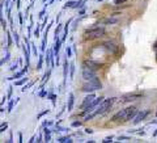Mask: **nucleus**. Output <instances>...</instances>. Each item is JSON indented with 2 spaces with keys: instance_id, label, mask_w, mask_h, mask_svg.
I'll return each instance as SVG.
<instances>
[{
  "instance_id": "nucleus-10",
  "label": "nucleus",
  "mask_w": 157,
  "mask_h": 143,
  "mask_svg": "<svg viewBox=\"0 0 157 143\" xmlns=\"http://www.w3.org/2000/svg\"><path fill=\"white\" fill-rule=\"evenodd\" d=\"M143 95L140 93H131V95H126V96L123 97V103H128V101H135V100H139V99H142Z\"/></svg>"
},
{
  "instance_id": "nucleus-32",
  "label": "nucleus",
  "mask_w": 157,
  "mask_h": 143,
  "mask_svg": "<svg viewBox=\"0 0 157 143\" xmlns=\"http://www.w3.org/2000/svg\"><path fill=\"white\" fill-rule=\"evenodd\" d=\"M111 140H113V137H108V138H105V139L102 140V142L106 143V142H111Z\"/></svg>"
},
{
  "instance_id": "nucleus-40",
  "label": "nucleus",
  "mask_w": 157,
  "mask_h": 143,
  "mask_svg": "<svg viewBox=\"0 0 157 143\" xmlns=\"http://www.w3.org/2000/svg\"><path fill=\"white\" fill-rule=\"evenodd\" d=\"M15 68H17V63H13L12 67H11V70H15Z\"/></svg>"
},
{
  "instance_id": "nucleus-17",
  "label": "nucleus",
  "mask_w": 157,
  "mask_h": 143,
  "mask_svg": "<svg viewBox=\"0 0 157 143\" xmlns=\"http://www.w3.org/2000/svg\"><path fill=\"white\" fill-rule=\"evenodd\" d=\"M58 142H60V143H71L72 142V139L69 137H62V138H58Z\"/></svg>"
},
{
  "instance_id": "nucleus-18",
  "label": "nucleus",
  "mask_w": 157,
  "mask_h": 143,
  "mask_svg": "<svg viewBox=\"0 0 157 143\" xmlns=\"http://www.w3.org/2000/svg\"><path fill=\"white\" fill-rule=\"evenodd\" d=\"M76 5H77L76 1H68L64 5V8H76Z\"/></svg>"
},
{
  "instance_id": "nucleus-6",
  "label": "nucleus",
  "mask_w": 157,
  "mask_h": 143,
  "mask_svg": "<svg viewBox=\"0 0 157 143\" xmlns=\"http://www.w3.org/2000/svg\"><path fill=\"white\" fill-rule=\"evenodd\" d=\"M101 46L110 54H117V51H118V46L114 44V42H111V41H106V42H104Z\"/></svg>"
},
{
  "instance_id": "nucleus-27",
  "label": "nucleus",
  "mask_w": 157,
  "mask_h": 143,
  "mask_svg": "<svg viewBox=\"0 0 157 143\" xmlns=\"http://www.w3.org/2000/svg\"><path fill=\"white\" fill-rule=\"evenodd\" d=\"M33 84H34V81H31V83H29V84H28V85H25V87H24V88H22V91H26V89H28V88H30V87H31V85H33Z\"/></svg>"
},
{
  "instance_id": "nucleus-30",
  "label": "nucleus",
  "mask_w": 157,
  "mask_h": 143,
  "mask_svg": "<svg viewBox=\"0 0 157 143\" xmlns=\"http://www.w3.org/2000/svg\"><path fill=\"white\" fill-rule=\"evenodd\" d=\"M55 99H56L55 95H50V100L52 101V104H54V105H55Z\"/></svg>"
},
{
  "instance_id": "nucleus-19",
  "label": "nucleus",
  "mask_w": 157,
  "mask_h": 143,
  "mask_svg": "<svg viewBox=\"0 0 157 143\" xmlns=\"http://www.w3.org/2000/svg\"><path fill=\"white\" fill-rule=\"evenodd\" d=\"M13 38H15L16 45L19 46V45H20V41H19V34H17V32H15V30H13Z\"/></svg>"
},
{
  "instance_id": "nucleus-1",
  "label": "nucleus",
  "mask_w": 157,
  "mask_h": 143,
  "mask_svg": "<svg viewBox=\"0 0 157 143\" xmlns=\"http://www.w3.org/2000/svg\"><path fill=\"white\" fill-rule=\"evenodd\" d=\"M136 113H138V109H136L135 106H127V108L120 109L119 112L115 113V114L111 117V121L118 122V124H120V122H127V121H130V120H134Z\"/></svg>"
},
{
  "instance_id": "nucleus-39",
  "label": "nucleus",
  "mask_w": 157,
  "mask_h": 143,
  "mask_svg": "<svg viewBox=\"0 0 157 143\" xmlns=\"http://www.w3.org/2000/svg\"><path fill=\"white\" fill-rule=\"evenodd\" d=\"M85 133H88V134H92V133H93V130H92V129H85Z\"/></svg>"
},
{
  "instance_id": "nucleus-44",
  "label": "nucleus",
  "mask_w": 157,
  "mask_h": 143,
  "mask_svg": "<svg viewBox=\"0 0 157 143\" xmlns=\"http://www.w3.org/2000/svg\"><path fill=\"white\" fill-rule=\"evenodd\" d=\"M156 117H157V110H156Z\"/></svg>"
},
{
  "instance_id": "nucleus-7",
  "label": "nucleus",
  "mask_w": 157,
  "mask_h": 143,
  "mask_svg": "<svg viewBox=\"0 0 157 143\" xmlns=\"http://www.w3.org/2000/svg\"><path fill=\"white\" fill-rule=\"evenodd\" d=\"M83 79L85 81H92L94 79H97V75L93 70H89V68H83Z\"/></svg>"
},
{
  "instance_id": "nucleus-21",
  "label": "nucleus",
  "mask_w": 157,
  "mask_h": 143,
  "mask_svg": "<svg viewBox=\"0 0 157 143\" xmlns=\"http://www.w3.org/2000/svg\"><path fill=\"white\" fill-rule=\"evenodd\" d=\"M38 58H39V60H38V67H37V68L41 70V68H42V63H43V55H39Z\"/></svg>"
},
{
  "instance_id": "nucleus-4",
  "label": "nucleus",
  "mask_w": 157,
  "mask_h": 143,
  "mask_svg": "<svg viewBox=\"0 0 157 143\" xmlns=\"http://www.w3.org/2000/svg\"><path fill=\"white\" fill-rule=\"evenodd\" d=\"M104 100H105V97H102V96L96 97V99H94V101H93V103L90 104V105L85 109V110H83V114L85 115V114H89V113L94 112V109H97V106H98L100 104H101L102 101H104Z\"/></svg>"
},
{
  "instance_id": "nucleus-15",
  "label": "nucleus",
  "mask_w": 157,
  "mask_h": 143,
  "mask_svg": "<svg viewBox=\"0 0 157 143\" xmlns=\"http://www.w3.org/2000/svg\"><path fill=\"white\" fill-rule=\"evenodd\" d=\"M51 140V130L50 129H45V142H50Z\"/></svg>"
},
{
  "instance_id": "nucleus-20",
  "label": "nucleus",
  "mask_w": 157,
  "mask_h": 143,
  "mask_svg": "<svg viewBox=\"0 0 157 143\" xmlns=\"http://www.w3.org/2000/svg\"><path fill=\"white\" fill-rule=\"evenodd\" d=\"M50 66H51V68L54 67V53H52V50H50Z\"/></svg>"
},
{
  "instance_id": "nucleus-5",
  "label": "nucleus",
  "mask_w": 157,
  "mask_h": 143,
  "mask_svg": "<svg viewBox=\"0 0 157 143\" xmlns=\"http://www.w3.org/2000/svg\"><path fill=\"white\" fill-rule=\"evenodd\" d=\"M101 66H102V63H98L92 59H86V60H84V63H83V68H89V70L96 71V70L101 68Z\"/></svg>"
},
{
  "instance_id": "nucleus-22",
  "label": "nucleus",
  "mask_w": 157,
  "mask_h": 143,
  "mask_svg": "<svg viewBox=\"0 0 157 143\" xmlns=\"http://www.w3.org/2000/svg\"><path fill=\"white\" fill-rule=\"evenodd\" d=\"M127 0H114V4L115 5H120V4H123V3H126Z\"/></svg>"
},
{
  "instance_id": "nucleus-2",
  "label": "nucleus",
  "mask_w": 157,
  "mask_h": 143,
  "mask_svg": "<svg viewBox=\"0 0 157 143\" xmlns=\"http://www.w3.org/2000/svg\"><path fill=\"white\" fill-rule=\"evenodd\" d=\"M101 88H102V84H101V81H100V79L97 78L92 81H86L83 85L81 91L86 92V93H92V92H94V91H97V89H101Z\"/></svg>"
},
{
  "instance_id": "nucleus-42",
  "label": "nucleus",
  "mask_w": 157,
  "mask_h": 143,
  "mask_svg": "<svg viewBox=\"0 0 157 143\" xmlns=\"http://www.w3.org/2000/svg\"><path fill=\"white\" fill-rule=\"evenodd\" d=\"M11 95H12V87H11L9 91H8V97H11Z\"/></svg>"
},
{
  "instance_id": "nucleus-9",
  "label": "nucleus",
  "mask_w": 157,
  "mask_h": 143,
  "mask_svg": "<svg viewBox=\"0 0 157 143\" xmlns=\"http://www.w3.org/2000/svg\"><path fill=\"white\" fill-rule=\"evenodd\" d=\"M94 99H96L94 95H93V93H89L88 96L85 97V99H84L83 103H81V109H83V110H85V109L88 108V106H89L90 104L93 103V101H94Z\"/></svg>"
},
{
  "instance_id": "nucleus-11",
  "label": "nucleus",
  "mask_w": 157,
  "mask_h": 143,
  "mask_svg": "<svg viewBox=\"0 0 157 143\" xmlns=\"http://www.w3.org/2000/svg\"><path fill=\"white\" fill-rule=\"evenodd\" d=\"M26 70H28V66H25V68L24 70H21V71H19L17 72V74H15L12 76V78H8V80H15V79H19L20 76H22V75L25 74V72H26Z\"/></svg>"
},
{
  "instance_id": "nucleus-29",
  "label": "nucleus",
  "mask_w": 157,
  "mask_h": 143,
  "mask_svg": "<svg viewBox=\"0 0 157 143\" xmlns=\"http://www.w3.org/2000/svg\"><path fill=\"white\" fill-rule=\"evenodd\" d=\"M34 36H35V37H39V26H37V29L34 30Z\"/></svg>"
},
{
  "instance_id": "nucleus-28",
  "label": "nucleus",
  "mask_w": 157,
  "mask_h": 143,
  "mask_svg": "<svg viewBox=\"0 0 157 143\" xmlns=\"http://www.w3.org/2000/svg\"><path fill=\"white\" fill-rule=\"evenodd\" d=\"M13 104H15V101H11V103H9V105H8V112H12Z\"/></svg>"
},
{
  "instance_id": "nucleus-3",
  "label": "nucleus",
  "mask_w": 157,
  "mask_h": 143,
  "mask_svg": "<svg viewBox=\"0 0 157 143\" xmlns=\"http://www.w3.org/2000/svg\"><path fill=\"white\" fill-rule=\"evenodd\" d=\"M104 34H105V28H93L84 33L85 40H97V38L102 37Z\"/></svg>"
},
{
  "instance_id": "nucleus-12",
  "label": "nucleus",
  "mask_w": 157,
  "mask_h": 143,
  "mask_svg": "<svg viewBox=\"0 0 157 143\" xmlns=\"http://www.w3.org/2000/svg\"><path fill=\"white\" fill-rule=\"evenodd\" d=\"M67 72H68V60L65 59L64 60V67H63V76H64V80H63V84H65V81H67Z\"/></svg>"
},
{
  "instance_id": "nucleus-35",
  "label": "nucleus",
  "mask_w": 157,
  "mask_h": 143,
  "mask_svg": "<svg viewBox=\"0 0 157 143\" xmlns=\"http://www.w3.org/2000/svg\"><path fill=\"white\" fill-rule=\"evenodd\" d=\"M1 24H3V29H5V26H7V22L4 21V19H1Z\"/></svg>"
},
{
  "instance_id": "nucleus-14",
  "label": "nucleus",
  "mask_w": 157,
  "mask_h": 143,
  "mask_svg": "<svg viewBox=\"0 0 157 143\" xmlns=\"http://www.w3.org/2000/svg\"><path fill=\"white\" fill-rule=\"evenodd\" d=\"M60 45H62V41L59 40V38H55V47H54V51H55V54H59Z\"/></svg>"
},
{
  "instance_id": "nucleus-38",
  "label": "nucleus",
  "mask_w": 157,
  "mask_h": 143,
  "mask_svg": "<svg viewBox=\"0 0 157 143\" xmlns=\"http://www.w3.org/2000/svg\"><path fill=\"white\" fill-rule=\"evenodd\" d=\"M46 92H45V91H42V92H41V93H39V97H43V96H46Z\"/></svg>"
},
{
  "instance_id": "nucleus-8",
  "label": "nucleus",
  "mask_w": 157,
  "mask_h": 143,
  "mask_svg": "<svg viewBox=\"0 0 157 143\" xmlns=\"http://www.w3.org/2000/svg\"><path fill=\"white\" fill-rule=\"evenodd\" d=\"M148 114H149V110H142V112H138L135 114V117H134V121H132L134 125L140 124V122H142Z\"/></svg>"
},
{
  "instance_id": "nucleus-23",
  "label": "nucleus",
  "mask_w": 157,
  "mask_h": 143,
  "mask_svg": "<svg viewBox=\"0 0 157 143\" xmlns=\"http://www.w3.org/2000/svg\"><path fill=\"white\" fill-rule=\"evenodd\" d=\"M28 80L26 78H24V79H21V80H19V81H16V85H22V84L25 83V81Z\"/></svg>"
},
{
  "instance_id": "nucleus-33",
  "label": "nucleus",
  "mask_w": 157,
  "mask_h": 143,
  "mask_svg": "<svg viewBox=\"0 0 157 143\" xmlns=\"http://www.w3.org/2000/svg\"><path fill=\"white\" fill-rule=\"evenodd\" d=\"M31 46H33V53L35 54V55H37L38 53H37V49H35V45H34V44H31Z\"/></svg>"
},
{
  "instance_id": "nucleus-36",
  "label": "nucleus",
  "mask_w": 157,
  "mask_h": 143,
  "mask_svg": "<svg viewBox=\"0 0 157 143\" xmlns=\"http://www.w3.org/2000/svg\"><path fill=\"white\" fill-rule=\"evenodd\" d=\"M73 71H75L73 64H71V78H72V76H73Z\"/></svg>"
},
{
  "instance_id": "nucleus-31",
  "label": "nucleus",
  "mask_w": 157,
  "mask_h": 143,
  "mask_svg": "<svg viewBox=\"0 0 157 143\" xmlns=\"http://www.w3.org/2000/svg\"><path fill=\"white\" fill-rule=\"evenodd\" d=\"M50 110L49 109H47V110H45V112H42V113H39V114H38V118H41V117H42V115H45V114H47V113H49Z\"/></svg>"
},
{
  "instance_id": "nucleus-16",
  "label": "nucleus",
  "mask_w": 157,
  "mask_h": 143,
  "mask_svg": "<svg viewBox=\"0 0 157 143\" xmlns=\"http://www.w3.org/2000/svg\"><path fill=\"white\" fill-rule=\"evenodd\" d=\"M118 22V19H113V17H109V19H106V20H104V24H117Z\"/></svg>"
},
{
  "instance_id": "nucleus-25",
  "label": "nucleus",
  "mask_w": 157,
  "mask_h": 143,
  "mask_svg": "<svg viewBox=\"0 0 157 143\" xmlns=\"http://www.w3.org/2000/svg\"><path fill=\"white\" fill-rule=\"evenodd\" d=\"M65 51H67V56H68V58H69V56H72V51H71V47H69V46L65 49Z\"/></svg>"
},
{
  "instance_id": "nucleus-26",
  "label": "nucleus",
  "mask_w": 157,
  "mask_h": 143,
  "mask_svg": "<svg viewBox=\"0 0 157 143\" xmlns=\"http://www.w3.org/2000/svg\"><path fill=\"white\" fill-rule=\"evenodd\" d=\"M72 126H73V128H77V126H81V122H80V121H75V122H72Z\"/></svg>"
},
{
  "instance_id": "nucleus-37",
  "label": "nucleus",
  "mask_w": 157,
  "mask_h": 143,
  "mask_svg": "<svg viewBox=\"0 0 157 143\" xmlns=\"http://www.w3.org/2000/svg\"><path fill=\"white\" fill-rule=\"evenodd\" d=\"M11 44H12V40H11V36L8 34V46H11Z\"/></svg>"
},
{
  "instance_id": "nucleus-46",
  "label": "nucleus",
  "mask_w": 157,
  "mask_h": 143,
  "mask_svg": "<svg viewBox=\"0 0 157 143\" xmlns=\"http://www.w3.org/2000/svg\"><path fill=\"white\" fill-rule=\"evenodd\" d=\"M100 1H102V0H100Z\"/></svg>"
},
{
  "instance_id": "nucleus-41",
  "label": "nucleus",
  "mask_w": 157,
  "mask_h": 143,
  "mask_svg": "<svg viewBox=\"0 0 157 143\" xmlns=\"http://www.w3.org/2000/svg\"><path fill=\"white\" fill-rule=\"evenodd\" d=\"M19 142H22V134L21 133L19 134Z\"/></svg>"
},
{
  "instance_id": "nucleus-45",
  "label": "nucleus",
  "mask_w": 157,
  "mask_h": 143,
  "mask_svg": "<svg viewBox=\"0 0 157 143\" xmlns=\"http://www.w3.org/2000/svg\"><path fill=\"white\" fill-rule=\"evenodd\" d=\"M156 55H157V49H156Z\"/></svg>"
},
{
  "instance_id": "nucleus-13",
  "label": "nucleus",
  "mask_w": 157,
  "mask_h": 143,
  "mask_svg": "<svg viewBox=\"0 0 157 143\" xmlns=\"http://www.w3.org/2000/svg\"><path fill=\"white\" fill-rule=\"evenodd\" d=\"M73 103H75V97L73 93H69V99H68V112H71L73 108Z\"/></svg>"
},
{
  "instance_id": "nucleus-24",
  "label": "nucleus",
  "mask_w": 157,
  "mask_h": 143,
  "mask_svg": "<svg viewBox=\"0 0 157 143\" xmlns=\"http://www.w3.org/2000/svg\"><path fill=\"white\" fill-rule=\"evenodd\" d=\"M7 128H8V124H1V128H0V131L3 133V131L7 130Z\"/></svg>"
},
{
  "instance_id": "nucleus-43",
  "label": "nucleus",
  "mask_w": 157,
  "mask_h": 143,
  "mask_svg": "<svg viewBox=\"0 0 157 143\" xmlns=\"http://www.w3.org/2000/svg\"><path fill=\"white\" fill-rule=\"evenodd\" d=\"M43 13H45V9H43V11H41V13H39V17H43Z\"/></svg>"
},
{
  "instance_id": "nucleus-34",
  "label": "nucleus",
  "mask_w": 157,
  "mask_h": 143,
  "mask_svg": "<svg viewBox=\"0 0 157 143\" xmlns=\"http://www.w3.org/2000/svg\"><path fill=\"white\" fill-rule=\"evenodd\" d=\"M19 19H20V24L22 25V13H19Z\"/></svg>"
}]
</instances>
